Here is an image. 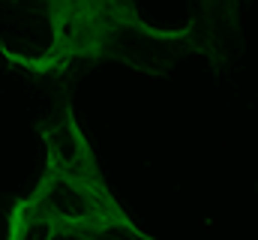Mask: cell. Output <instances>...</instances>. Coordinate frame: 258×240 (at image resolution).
<instances>
[{
    "label": "cell",
    "instance_id": "cell-1",
    "mask_svg": "<svg viewBox=\"0 0 258 240\" xmlns=\"http://www.w3.org/2000/svg\"><path fill=\"white\" fill-rule=\"evenodd\" d=\"M0 57L33 78H60L78 63L168 75L186 57L210 60V51L195 18L159 27L135 0H0Z\"/></svg>",
    "mask_w": 258,
    "mask_h": 240
},
{
    "label": "cell",
    "instance_id": "cell-2",
    "mask_svg": "<svg viewBox=\"0 0 258 240\" xmlns=\"http://www.w3.org/2000/svg\"><path fill=\"white\" fill-rule=\"evenodd\" d=\"M156 240L114 198L105 171L45 162L27 195L6 213V240Z\"/></svg>",
    "mask_w": 258,
    "mask_h": 240
},
{
    "label": "cell",
    "instance_id": "cell-3",
    "mask_svg": "<svg viewBox=\"0 0 258 240\" xmlns=\"http://www.w3.org/2000/svg\"><path fill=\"white\" fill-rule=\"evenodd\" d=\"M198 3V30L207 42L213 69L225 60V39L240 30V3L243 0H195Z\"/></svg>",
    "mask_w": 258,
    "mask_h": 240
}]
</instances>
